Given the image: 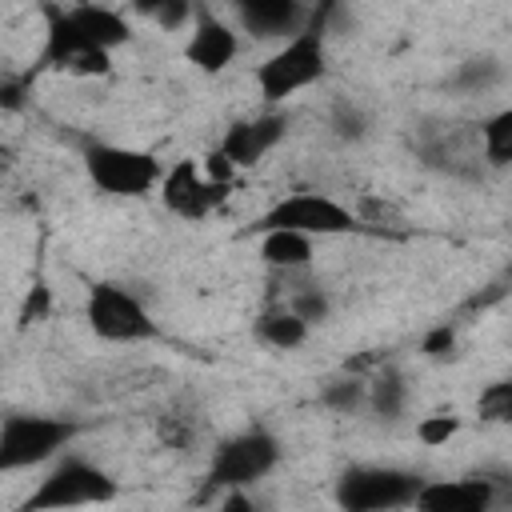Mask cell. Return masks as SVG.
I'll return each mask as SVG.
<instances>
[{
	"label": "cell",
	"instance_id": "1",
	"mask_svg": "<svg viewBox=\"0 0 512 512\" xmlns=\"http://www.w3.org/2000/svg\"><path fill=\"white\" fill-rule=\"evenodd\" d=\"M132 40L128 20L104 4H44L40 68L72 76H108L112 52Z\"/></svg>",
	"mask_w": 512,
	"mask_h": 512
},
{
	"label": "cell",
	"instance_id": "2",
	"mask_svg": "<svg viewBox=\"0 0 512 512\" xmlns=\"http://www.w3.org/2000/svg\"><path fill=\"white\" fill-rule=\"evenodd\" d=\"M340 12V0H316L308 12V24L292 32L264 64H256V92L264 104H284L288 96L312 88L328 72V36L332 20Z\"/></svg>",
	"mask_w": 512,
	"mask_h": 512
},
{
	"label": "cell",
	"instance_id": "3",
	"mask_svg": "<svg viewBox=\"0 0 512 512\" xmlns=\"http://www.w3.org/2000/svg\"><path fill=\"white\" fill-rule=\"evenodd\" d=\"M80 160H84L92 188L104 196H120V200H140V196L156 192L160 172H164L152 152H140L128 144H108V140L84 144Z\"/></svg>",
	"mask_w": 512,
	"mask_h": 512
},
{
	"label": "cell",
	"instance_id": "4",
	"mask_svg": "<svg viewBox=\"0 0 512 512\" xmlns=\"http://www.w3.org/2000/svg\"><path fill=\"white\" fill-rule=\"evenodd\" d=\"M76 424L60 416H40V412H12L0 420V472H24L36 464L56 460L72 440Z\"/></svg>",
	"mask_w": 512,
	"mask_h": 512
},
{
	"label": "cell",
	"instance_id": "5",
	"mask_svg": "<svg viewBox=\"0 0 512 512\" xmlns=\"http://www.w3.org/2000/svg\"><path fill=\"white\" fill-rule=\"evenodd\" d=\"M280 440L268 432V428H244V432H232L224 436L216 448H212V460H208V492H224V488H248L256 480H264L276 464H280Z\"/></svg>",
	"mask_w": 512,
	"mask_h": 512
},
{
	"label": "cell",
	"instance_id": "6",
	"mask_svg": "<svg viewBox=\"0 0 512 512\" xmlns=\"http://www.w3.org/2000/svg\"><path fill=\"white\" fill-rule=\"evenodd\" d=\"M108 500H116V480H112L100 464L64 452V456L48 468V476L28 492L24 508H28V512H48V508L108 504Z\"/></svg>",
	"mask_w": 512,
	"mask_h": 512
},
{
	"label": "cell",
	"instance_id": "7",
	"mask_svg": "<svg viewBox=\"0 0 512 512\" xmlns=\"http://www.w3.org/2000/svg\"><path fill=\"white\" fill-rule=\"evenodd\" d=\"M84 320L88 328L108 340V344H144L160 336V324L152 320V312L144 308V300L112 280H100L88 288V304H84Z\"/></svg>",
	"mask_w": 512,
	"mask_h": 512
},
{
	"label": "cell",
	"instance_id": "8",
	"mask_svg": "<svg viewBox=\"0 0 512 512\" xmlns=\"http://www.w3.org/2000/svg\"><path fill=\"white\" fill-rule=\"evenodd\" d=\"M424 476L392 464H352L336 480V504L348 512H388V508H412L416 488Z\"/></svg>",
	"mask_w": 512,
	"mask_h": 512
},
{
	"label": "cell",
	"instance_id": "9",
	"mask_svg": "<svg viewBox=\"0 0 512 512\" xmlns=\"http://www.w3.org/2000/svg\"><path fill=\"white\" fill-rule=\"evenodd\" d=\"M264 228H292V232H304V236H348V232H360L364 220L344 208L340 200L324 196V192H288L284 200H276L260 220H256V232Z\"/></svg>",
	"mask_w": 512,
	"mask_h": 512
},
{
	"label": "cell",
	"instance_id": "10",
	"mask_svg": "<svg viewBox=\"0 0 512 512\" xmlns=\"http://www.w3.org/2000/svg\"><path fill=\"white\" fill-rule=\"evenodd\" d=\"M228 184L232 180H212L204 172V164H196V160H176L172 168L160 172L156 188H160V200H164V208L172 216L204 220V216H212L228 200Z\"/></svg>",
	"mask_w": 512,
	"mask_h": 512
},
{
	"label": "cell",
	"instance_id": "11",
	"mask_svg": "<svg viewBox=\"0 0 512 512\" xmlns=\"http://www.w3.org/2000/svg\"><path fill=\"white\" fill-rule=\"evenodd\" d=\"M284 132H288V116L276 112V108L272 112H260V116H248V120H236L220 136L216 156L228 160L232 168H252V164H260L284 140Z\"/></svg>",
	"mask_w": 512,
	"mask_h": 512
},
{
	"label": "cell",
	"instance_id": "12",
	"mask_svg": "<svg viewBox=\"0 0 512 512\" xmlns=\"http://www.w3.org/2000/svg\"><path fill=\"white\" fill-rule=\"evenodd\" d=\"M188 28H192V32H188L184 56H188L192 68L216 76V72H224V68L236 60V52H240V36H236V28H232L224 16L208 12L204 4H196Z\"/></svg>",
	"mask_w": 512,
	"mask_h": 512
},
{
	"label": "cell",
	"instance_id": "13",
	"mask_svg": "<svg viewBox=\"0 0 512 512\" xmlns=\"http://www.w3.org/2000/svg\"><path fill=\"white\" fill-rule=\"evenodd\" d=\"M496 504L492 476H460V480H424L416 488L412 508L420 512H488Z\"/></svg>",
	"mask_w": 512,
	"mask_h": 512
},
{
	"label": "cell",
	"instance_id": "14",
	"mask_svg": "<svg viewBox=\"0 0 512 512\" xmlns=\"http://www.w3.org/2000/svg\"><path fill=\"white\" fill-rule=\"evenodd\" d=\"M236 20L256 40H288L308 24V0H232Z\"/></svg>",
	"mask_w": 512,
	"mask_h": 512
},
{
	"label": "cell",
	"instance_id": "15",
	"mask_svg": "<svg viewBox=\"0 0 512 512\" xmlns=\"http://www.w3.org/2000/svg\"><path fill=\"white\" fill-rule=\"evenodd\" d=\"M260 260L276 272H300L312 264V236L292 228H264L260 232Z\"/></svg>",
	"mask_w": 512,
	"mask_h": 512
},
{
	"label": "cell",
	"instance_id": "16",
	"mask_svg": "<svg viewBox=\"0 0 512 512\" xmlns=\"http://www.w3.org/2000/svg\"><path fill=\"white\" fill-rule=\"evenodd\" d=\"M252 332H256L260 344H268V348H276V352H292V348H300V344L308 340V324H304L296 312H288L284 304L260 312L256 324H252Z\"/></svg>",
	"mask_w": 512,
	"mask_h": 512
},
{
	"label": "cell",
	"instance_id": "17",
	"mask_svg": "<svg viewBox=\"0 0 512 512\" xmlns=\"http://www.w3.org/2000/svg\"><path fill=\"white\" fill-rule=\"evenodd\" d=\"M364 408H372L380 420H400V412L408 408V380L396 364L376 368V376L368 380V400Z\"/></svg>",
	"mask_w": 512,
	"mask_h": 512
},
{
	"label": "cell",
	"instance_id": "18",
	"mask_svg": "<svg viewBox=\"0 0 512 512\" xmlns=\"http://www.w3.org/2000/svg\"><path fill=\"white\" fill-rule=\"evenodd\" d=\"M500 84H504V64H500V56H492V52L468 56V60L448 76V88H452V92H464V96H484V92H492V88H500Z\"/></svg>",
	"mask_w": 512,
	"mask_h": 512
},
{
	"label": "cell",
	"instance_id": "19",
	"mask_svg": "<svg viewBox=\"0 0 512 512\" xmlns=\"http://www.w3.org/2000/svg\"><path fill=\"white\" fill-rule=\"evenodd\" d=\"M476 144H480V156H484L492 168H508V160H512V108L492 112V116L476 128Z\"/></svg>",
	"mask_w": 512,
	"mask_h": 512
},
{
	"label": "cell",
	"instance_id": "20",
	"mask_svg": "<svg viewBox=\"0 0 512 512\" xmlns=\"http://www.w3.org/2000/svg\"><path fill=\"white\" fill-rule=\"evenodd\" d=\"M156 436L172 448V452H188L200 436V416L192 408H168L160 420H156Z\"/></svg>",
	"mask_w": 512,
	"mask_h": 512
},
{
	"label": "cell",
	"instance_id": "21",
	"mask_svg": "<svg viewBox=\"0 0 512 512\" xmlns=\"http://www.w3.org/2000/svg\"><path fill=\"white\" fill-rule=\"evenodd\" d=\"M132 12L164 32H176V28H188L196 0H132Z\"/></svg>",
	"mask_w": 512,
	"mask_h": 512
},
{
	"label": "cell",
	"instance_id": "22",
	"mask_svg": "<svg viewBox=\"0 0 512 512\" xmlns=\"http://www.w3.org/2000/svg\"><path fill=\"white\" fill-rule=\"evenodd\" d=\"M364 400H368V380H360V376H352V372L340 376V380H332V384H324V392H320V404L332 408V412H340V416L360 412Z\"/></svg>",
	"mask_w": 512,
	"mask_h": 512
},
{
	"label": "cell",
	"instance_id": "23",
	"mask_svg": "<svg viewBox=\"0 0 512 512\" xmlns=\"http://www.w3.org/2000/svg\"><path fill=\"white\" fill-rule=\"evenodd\" d=\"M284 308H288V312H296V316H300L308 328H312V324H324V320L332 316V300H328V292H324V288H316V284L288 292Z\"/></svg>",
	"mask_w": 512,
	"mask_h": 512
},
{
	"label": "cell",
	"instance_id": "24",
	"mask_svg": "<svg viewBox=\"0 0 512 512\" xmlns=\"http://www.w3.org/2000/svg\"><path fill=\"white\" fill-rule=\"evenodd\" d=\"M476 416L488 420V424H508L512 420V384L508 380H492L488 388H480Z\"/></svg>",
	"mask_w": 512,
	"mask_h": 512
},
{
	"label": "cell",
	"instance_id": "25",
	"mask_svg": "<svg viewBox=\"0 0 512 512\" xmlns=\"http://www.w3.org/2000/svg\"><path fill=\"white\" fill-rule=\"evenodd\" d=\"M328 124H332V132H336L340 140H364V136H368V112H364L356 100H336Z\"/></svg>",
	"mask_w": 512,
	"mask_h": 512
},
{
	"label": "cell",
	"instance_id": "26",
	"mask_svg": "<svg viewBox=\"0 0 512 512\" xmlns=\"http://www.w3.org/2000/svg\"><path fill=\"white\" fill-rule=\"evenodd\" d=\"M456 432H460V416H456V412H432V416H424V420L416 424V436H420V444H428V448L448 444Z\"/></svg>",
	"mask_w": 512,
	"mask_h": 512
},
{
	"label": "cell",
	"instance_id": "27",
	"mask_svg": "<svg viewBox=\"0 0 512 512\" xmlns=\"http://www.w3.org/2000/svg\"><path fill=\"white\" fill-rule=\"evenodd\" d=\"M420 352H424L428 360H448V356L456 352V328H452L448 320H444V324H436V328L424 336Z\"/></svg>",
	"mask_w": 512,
	"mask_h": 512
},
{
	"label": "cell",
	"instance_id": "28",
	"mask_svg": "<svg viewBox=\"0 0 512 512\" xmlns=\"http://www.w3.org/2000/svg\"><path fill=\"white\" fill-rule=\"evenodd\" d=\"M28 72L20 76H0V112H20L28 100Z\"/></svg>",
	"mask_w": 512,
	"mask_h": 512
},
{
	"label": "cell",
	"instance_id": "29",
	"mask_svg": "<svg viewBox=\"0 0 512 512\" xmlns=\"http://www.w3.org/2000/svg\"><path fill=\"white\" fill-rule=\"evenodd\" d=\"M48 308H52V292H48L44 284H36V288L24 296V308H20V328L40 324V320L48 316Z\"/></svg>",
	"mask_w": 512,
	"mask_h": 512
},
{
	"label": "cell",
	"instance_id": "30",
	"mask_svg": "<svg viewBox=\"0 0 512 512\" xmlns=\"http://www.w3.org/2000/svg\"><path fill=\"white\" fill-rule=\"evenodd\" d=\"M0 176H4V160H0Z\"/></svg>",
	"mask_w": 512,
	"mask_h": 512
}]
</instances>
